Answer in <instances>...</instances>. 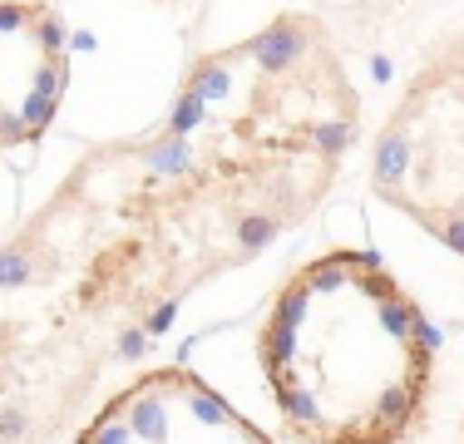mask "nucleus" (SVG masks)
<instances>
[{
    "label": "nucleus",
    "instance_id": "6",
    "mask_svg": "<svg viewBox=\"0 0 464 444\" xmlns=\"http://www.w3.org/2000/svg\"><path fill=\"white\" fill-rule=\"evenodd\" d=\"M143 163L153 173H183L188 169V139H159L153 149H143Z\"/></svg>",
    "mask_w": 464,
    "mask_h": 444
},
{
    "label": "nucleus",
    "instance_id": "7",
    "mask_svg": "<svg viewBox=\"0 0 464 444\" xmlns=\"http://www.w3.org/2000/svg\"><path fill=\"white\" fill-rule=\"evenodd\" d=\"M198 124H203V99H198L193 89H183V94H179V109L169 114V139H188Z\"/></svg>",
    "mask_w": 464,
    "mask_h": 444
},
{
    "label": "nucleus",
    "instance_id": "3",
    "mask_svg": "<svg viewBox=\"0 0 464 444\" xmlns=\"http://www.w3.org/2000/svg\"><path fill=\"white\" fill-rule=\"evenodd\" d=\"M277 232H282V217H277V213H252V217H242L237 227H232V237H237V252H242V257H257V252L267 247Z\"/></svg>",
    "mask_w": 464,
    "mask_h": 444
},
{
    "label": "nucleus",
    "instance_id": "13",
    "mask_svg": "<svg viewBox=\"0 0 464 444\" xmlns=\"http://www.w3.org/2000/svg\"><path fill=\"white\" fill-rule=\"evenodd\" d=\"M143 351H149V336H143V331H124V336H119V361H139Z\"/></svg>",
    "mask_w": 464,
    "mask_h": 444
},
{
    "label": "nucleus",
    "instance_id": "8",
    "mask_svg": "<svg viewBox=\"0 0 464 444\" xmlns=\"http://www.w3.org/2000/svg\"><path fill=\"white\" fill-rule=\"evenodd\" d=\"M356 139V119H331V124H312V149L322 153H341Z\"/></svg>",
    "mask_w": 464,
    "mask_h": 444
},
{
    "label": "nucleus",
    "instance_id": "14",
    "mask_svg": "<svg viewBox=\"0 0 464 444\" xmlns=\"http://www.w3.org/2000/svg\"><path fill=\"white\" fill-rule=\"evenodd\" d=\"M40 10H30V5H0V30H15L20 20H35Z\"/></svg>",
    "mask_w": 464,
    "mask_h": 444
},
{
    "label": "nucleus",
    "instance_id": "11",
    "mask_svg": "<svg viewBox=\"0 0 464 444\" xmlns=\"http://www.w3.org/2000/svg\"><path fill=\"white\" fill-rule=\"evenodd\" d=\"M25 430H30V415H25V410H15V405H5V410H0V444L25 439Z\"/></svg>",
    "mask_w": 464,
    "mask_h": 444
},
{
    "label": "nucleus",
    "instance_id": "2",
    "mask_svg": "<svg viewBox=\"0 0 464 444\" xmlns=\"http://www.w3.org/2000/svg\"><path fill=\"white\" fill-rule=\"evenodd\" d=\"M411 149L415 143L401 129H385L381 143H375V188L385 198H395V183H405V173H411Z\"/></svg>",
    "mask_w": 464,
    "mask_h": 444
},
{
    "label": "nucleus",
    "instance_id": "4",
    "mask_svg": "<svg viewBox=\"0 0 464 444\" xmlns=\"http://www.w3.org/2000/svg\"><path fill=\"white\" fill-rule=\"evenodd\" d=\"M188 89H193L198 99H227L232 94V74H227V64L223 60H203V64H193V74H188Z\"/></svg>",
    "mask_w": 464,
    "mask_h": 444
},
{
    "label": "nucleus",
    "instance_id": "10",
    "mask_svg": "<svg viewBox=\"0 0 464 444\" xmlns=\"http://www.w3.org/2000/svg\"><path fill=\"white\" fill-rule=\"evenodd\" d=\"M30 30H35L40 44H45V60H54V54H64V44H70V30H64L54 15H45V10L35 15V25H30Z\"/></svg>",
    "mask_w": 464,
    "mask_h": 444
},
{
    "label": "nucleus",
    "instance_id": "5",
    "mask_svg": "<svg viewBox=\"0 0 464 444\" xmlns=\"http://www.w3.org/2000/svg\"><path fill=\"white\" fill-rule=\"evenodd\" d=\"M30 276H35V257H30L25 242L0 247V286H25Z\"/></svg>",
    "mask_w": 464,
    "mask_h": 444
},
{
    "label": "nucleus",
    "instance_id": "12",
    "mask_svg": "<svg viewBox=\"0 0 464 444\" xmlns=\"http://www.w3.org/2000/svg\"><path fill=\"white\" fill-rule=\"evenodd\" d=\"M173 316H179V302H163L159 311H149V321H143V336H163V331L173 326Z\"/></svg>",
    "mask_w": 464,
    "mask_h": 444
},
{
    "label": "nucleus",
    "instance_id": "1",
    "mask_svg": "<svg viewBox=\"0 0 464 444\" xmlns=\"http://www.w3.org/2000/svg\"><path fill=\"white\" fill-rule=\"evenodd\" d=\"M312 25L316 20H277V25H267L262 35H252L237 54H252L262 70H292V64H302L306 44L316 35Z\"/></svg>",
    "mask_w": 464,
    "mask_h": 444
},
{
    "label": "nucleus",
    "instance_id": "9",
    "mask_svg": "<svg viewBox=\"0 0 464 444\" xmlns=\"http://www.w3.org/2000/svg\"><path fill=\"white\" fill-rule=\"evenodd\" d=\"M420 227L425 232H435L445 247H455L459 257H464V217H450V213H420Z\"/></svg>",
    "mask_w": 464,
    "mask_h": 444
}]
</instances>
